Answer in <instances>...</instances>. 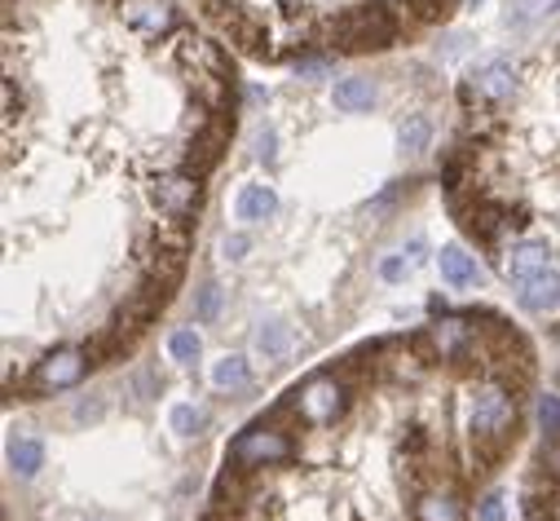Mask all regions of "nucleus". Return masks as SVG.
<instances>
[{
	"label": "nucleus",
	"mask_w": 560,
	"mask_h": 521,
	"mask_svg": "<svg viewBox=\"0 0 560 521\" xmlns=\"http://www.w3.org/2000/svg\"><path fill=\"white\" fill-rule=\"evenodd\" d=\"M345 412V389L336 384V375H314L305 389H301V416L310 425H327Z\"/></svg>",
	"instance_id": "1"
},
{
	"label": "nucleus",
	"mask_w": 560,
	"mask_h": 521,
	"mask_svg": "<svg viewBox=\"0 0 560 521\" xmlns=\"http://www.w3.org/2000/svg\"><path fill=\"white\" fill-rule=\"evenodd\" d=\"M89 367H93L89 349H62V354H54L36 367V389H45V394L49 389H71Z\"/></svg>",
	"instance_id": "2"
},
{
	"label": "nucleus",
	"mask_w": 560,
	"mask_h": 521,
	"mask_svg": "<svg viewBox=\"0 0 560 521\" xmlns=\"http://www.w3.org/2000/svg\"><path fill=\"white\" fill-rule=\"evenodd\" d=\"M119 19L142 36H160L177 23V10L168 5V0H119Z\"/></svg>",
	"instance_id": "3"
},
{
	"label": "nucleus",
	"mask_w": 560,
	"mask_h": 521,
	"mask_svg": "<svg viewBox=\"0 0 560 521\" xmlns=\"http://www.w3.org/2000/svg\"><path fill=\"white\" fill-rule=\"evenodd\" d=\"M516 429V403L503 389H486L472 407V433H512Z\"/></svg>",
	"instance_id": "4"
},
{
	"label": "nucleus",
	"mask_w": 560,
	"mask_h": 521,
	"mask_svg": "<svg viewBox=\"0 0 560 521\" xmlns=\"http://www.w3.org/2000/svg\"><path fill=\"white\" fill-rule=\"evenodd\" d=\"M238 464H273V460H288L292 455V442L283 433H273V429H252L234 442L230 451Z\"/></svg>",
	"instance_id": "5"
},
{
	"label": "nucleus",
	"mask_w": 560,
	"mask_h": 521,
	"mask_svg": "<svg viewBox=\"0 0 560 521\" xmlns=\"http://www.w3.org/2000/svg\"><path fill=\"white\" fill-rule=\"evenodd\" d=\"M547 243L542 239H521V243H512L503 256H499V266H503V275L512 279V283H525V279H534V275H542L547 270Z\"/></svg>",
	"instance_id": "6"
},
{
	"label": "nucleus",
	"mask_w": 560,
	"mask_h": 521,
	"mask_svg": "<svg viewBox=\"0 0 560 521\" xmlns=\"http://www.w3.org/2000/svg\"><path fill=\"white\" fill-rule=\"evenodd\" d=\"M195 204H199V177L195 173H173V177H164V186H160V208L173 217V221H186L190 212H195Z\"/></svg>",
	"instance_id": "7"
},
{
	"label": "nucleus",
	"mask_w": 560,
	"mask_h": 521,
	"mask_svg": "<svg viewBox=\"0 0 560 521\" xmlns=\"http://www.w3.org/2000/svg\"><path fill=\"white\" fill-rule=\"evenodd\" d=\"M516 301H521L529 314H551V310H560V275L542 270V275L516 283Z\"/></svg>",
	"instance_id": "8"
},
{
	"label": "nucleus",
	"mask_w": 560,
	"mask_h": 521,
	"mask_svg": "<svg viewBox=\"0 0 560 521\" xmlns=\"http://www.w3.org/2000/svg\"><path fill=\"white\" fill-rule=\"evenodd\" d=\"M278 212V195L269 190V186H243L238 190V199H234V217L238 221H247V225H256V221H269Z\"/></svg>",
	"instance_id": "9"
},
{
	"label": "nucleus",
	"mask_w": 560,
	"mask_h": 521,
	"mask_svg": "<svg viewBox=\"0 0 560 521\" xmlns=\"http://www.w3.org/2000/svg\"><path fill=\"white\" fill-rule=\"evenodd\" d=\"M442 279L451 288H477L481 283V270H477V260L464 247H442Z\"/></svg>",
	"instance_id": "10"
},
{
	"label": "nucleus",
	"mask_w": 560,
	"mask_h": 521,
	"mask_svg": "<svg viewBox=\"0 0 560 521\" xmlns=\"http://www.w3.org/2000/svg\"><path fill=\"white\" fill-rule=\"evenodd\" d=\"M472 89H477L481 97H490V102H503V97H512V89H516V80H512V67H508V62H486V67L472 76Z\"/></svg>",
	"instance_id": "11"
},
{
	"label": "nucleus",
	"mask_w": 560,
	"mask_h": 521,
	"mask_svg": "<svg viewBox=\"0 0 560 521\" xmlns=\"http://www.w3.org/2000/svg\"><path fill=\"white\" fill-rule=\"evenodd\" d=\"M331 102H336V111H345V115H358V111H371L375 106V89H371V80H336V89H331Z\"/></svg>",
	"instance_id": "12"
},
{
	"label": "nucleus",
	"mask_w": 560,
	"mask_h": 521,
	"mask_svg": "<svg viewBox=\"0 0 560 521\" xmlns=\"http://www.w3.org/2000/svg\"><path fill=\"white\" fill-rule=\"evenodd\" d=\"M415 521H464V508H459L455 495L433 490V495H424L415 503Z\"/></svg>",
	"instance_id": "13"
},
{
	"label": "nucleus",
	"mask_w": 560,
	"mask_h": 521,
	"mask_svg": "<svg viewBox=\"0 0 560 521\" xmlns=\"http://www.w3.org/2000/svg\"><path fill=\"white\" fill-rule=\"evenodd\" d=\"M10 464H14V473L32 477V473L45 464V447H40L36 438H14V442H10Z\"/></svg>",
	"instance_id": "14"
},
{
	"label": "nucleus",
	"mask_w": 560,
	"mask_h": 521,
	"mask_svg": "<svg viewBox=\"0 0 560 521\" xmlns=\"http://www.w3.org/2000/svg\"><path fill=\"white\" fill-rule=\"evenodd\" d=\"M468 336H472V327H468L464 319H446V323H438V327L429 332V340H433L442 354H459Z\"/></svg>",
	"instance_id": "15"
},
{
	"label": "nucleus",
	"mask_w": 560,
	"mask_h": 521,
	"mask_svg": "<svg viewBox=\"0 0 560 521\" xmlns=\"http://www.w3.org/2000/svg\"><path fill=\"white\" fill-rule=\"evenodd\" d=\"M243 380H247V362H243L238 354L221 358V362H217V371H212V384H217V389H238Z\"/></svg>",
	"instance_id": "16"
},
{
	"label": "nucleus",
	"mask_w": 560,
	"mask_h": 521,
	"mask_svg": "<svg viewBox=\"0 0 560 521\" xmlns=\"http://www.w3.org/2000/svg\"><path fill=\"white\" fill-rule=\"evenodd\" d=\"M429 138H433V128H429V119L424 115H415L406 128H401V151H410V155H419L429 147Z\"/></svg>",
	"instance_id": "17"
},
{
	"label": "nucleus",
	"mask_w": 560,
	"mask_h": 521,
	"mask_svg": "<svg viewBox=\"0 0 560 521\" xmlns=\"http://www.w3.org/2000/svg\"><path fill=\"white\" fill-rule=\"evenodd\" d=\"M199 349H203V345H199V336H195V332H186V327L168 336V354H173L177 362H195V358H199Z\"/></svg>",
	"instance_id": "18"
},
{
	"label": "nucleus",
	"mask_w": 560,
	"mask_h": 521,
	"mask_svg": "<svg viewBox=\"0 0 560 521\" xmlns=\"http://www.w3.org/2000/svg\"><path fill=\"white\" fill-rule=\"evenodd\" d=\"M256 345H260V354H273V358H278V354H288L292 336H288V327H278V323H273V327H265V332L256 336Z\"/></svg>",
	"instance_id": "19"
},
{
	"label": "nucleus",
	"mask_w": 560,
	"mask_h": 521,
	"mask_svg": "<svg viewBox=\"0 0 560 521\" xmlns=\"http://www.w3.org/2000/svg\"><path fill=\"white\" fill-rule=\"evenodd\" d=\"M173 429H177L182 438H190L195 429H203V412H195V407H177V412H173Z\"/></svg>",
	"instance_id": "20"
},
{
	"label": "nucleus",
	"mask_w": 560,
	"mask_h": 521,
	"mask_svg": "<svg viewBox=\"0 0 560 521\" xmlns=\"http://www.w3.org/2000/svg\"><path fill=\"white\" fill-rule=\"evenodd\" d=\"M538 420H542V429H547L551 438H560V398L547 394V398L538 403Z\"/></svg>",
	"instance_id": "21"
},
{
	"label": "nucleus",
	"mask_w": 560,
	"mask_h": 521,
	"mask_svg": "<svg viewBox=\"0 0 560 521\" xmlns=\"http://www.w3.org/2000/svg\"><path fill=\"white\" fill-rule=\"evenodd\" d=\"M217 305H221V292H217V288H212V283H208V288H203V292H199V319H203V323H208V319H212V314H217Z\"/></svg>",
	"instance_id": "22"
},
{
	"label": "nucleus",
	"mask_w": 560,
	"mask_h": 521,
	"mask_svg": "<svg viewBox=\"0 0 560 521\" xmlns=\"http://www.w3.org/2000/svg\"><path fill=\"white\" fill-rule=\"evenodd\" d=\"M508 508H503V495H486L481 499V521H503Z\"/></svg>",
	"instance_id": "23"
},
{
	"label": "nucleus",
	"mask_w": 560,
	"mask_h": 521,
	"mask_svg": "<svg viewBox=\"0 0 560 521\" xmlns=\"http://www.w3.org/2000/svg\"><path fill=\"white\" fill-rule=\"evenodd\" d=\"M380 275H384L388 283H397V279L406 275V260H401V256H388V260H384V266H380Z\"/></svg>",
	"instance_id": "24"
},
{
	"label": "nucleus",
	"mask_w": 560,
	"mask_h": 521,
	"mask_svg": "<svg viewBox=\"0 0 560 521\" xmlns=\"http://www.w3.org/2000/svg\"><path fill=\"white\" fill-rule=\"evenodd\" d=\"M75 420H80V425H84V420H102V403H97V398H93V403H80V407H75Z\"/></svg>",
	"instance_id": "25"
},
{
	"label": "nucleus",
	"mask_w": 560,
	"mask_h": 521,
	"mask_svg": "<svg viewBox=\"0 0 560 521\" xmlns=\"http://www.w3.org/2000/svg\"><path fill=\"white\" fill-rule=\"evenodd\" d=\"M247 252V239H225V256H243Z\"/></svg>",
	"instance_id": "26"
}]
</instances>
